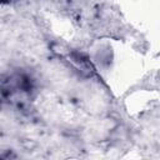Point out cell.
I'll return each mask as SVG.
<instances>
[{"mask_svg":"<svg viewBox=\"0 0 160 160\" xmlns=\"http://www.w3.org/2000/svg\"><path fill=\"white\" fill-rule=\"evenodd\" d=\"M8 1H10V0H0V2H8Z\"/></svg>","mask_w":160,"mask_h":160,"instance_id":"obj_1","label":"cell"}]
</instances>
